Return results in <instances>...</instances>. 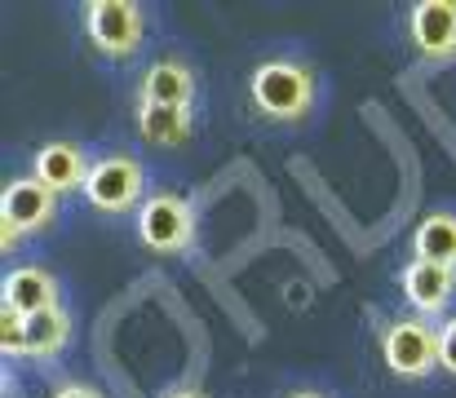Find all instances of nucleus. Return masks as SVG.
<instances>
[{
    "label": "nucleus",
    "instance_id": "7ed1b4c3",
    "mask_svg": "<svg viewBox=\"0 0 456 398\" xmlns=\"http://www.w3.org/2000/svg\"><path fill=\"white\" fill-rule=\"evenodd\" d=\"M381 354L395 377H426L439 363V332L426 328L421 319H399V323H390Z\"/></svg>",
    "mask_w": 456,
    "mask_h": 398
},
{
    "label": "nucleus",
    "instance_id": "2eb2a0df",
    "mask_svg": "<svg viewBox=\"0 0 456 398\" xmlns=\"http://www.w3.org/2000/svg\"><path fill=\"white\" fill-rule=\"evenodd\" d=\"M0 345L9 354H27V319L22 314L4 310V319H0Z\"/></svg>",
    "mask_w": 456,
    "mask_h": 398
},
{
    "label": "nucleus",
    "instance_id": "4468645a",
    "mask_svg": "<svg viewBox=\"0 0 456 398\" xmlns=\"http://www.w3.org/2000/svg\"><path fill=\"white\" fill-rule=\"evenodd\" d=\"M67 332H71V323H67V314H62L58 305L31 314V319H27V354H40V359L58 354V350L67 345Z\"/></svg>",
    "mask_w": 456,
    "mask_h": 398
},
{
    "label": "nucleus",
    "instance_id": "aec40b11",
    "mask_svg": "<svg viewBox=\"0 0 456 398\" xmlns=\"http://www.w3.org/2000/svg\"><path fill=\"white\" fill-rule=\"evenodd\" d=\"M293 398H319V394H293Z\"/></svg>",
    "mask_w": 456,
    "mask_h": 398
},
{
    "label": "nucleus",
    "instance_id": "f3484780",
    "mask_svg": "<svg viewBox=\"0 0 456 398\" xmlns=\"http://www.w3.org/2000/svg\"><path fill=\"white\" fill-rule=\"evenodd\" d=\"M53 398H102L98 390H89V386H62Z\"/></svg>",
    "mask_w": 456,
    "mask_h": 398
},
{
    "label": "nucleus",
    "instance_id": "0eeeda50",
    "mask_svg": "<svg viewBox=\"0 0 456 398\" xmlns=\"http://www.w3.org/2000/svg\"><path fill=\"white\" fill-rule=\"evenodd\" d=\"M412 45L430 58H448L456 53V0H421L412 9Z\"/></svg>",
    "mask_w": 456,
    "mask_h": 398
},
{
    "label": "nucleus",
    "instance_id": "6e6552de",
    "mask_svg": "<svg viewBox=\"0 0 456 398\" xmlns=\"http://www.w3.org/2000/svg\"><path fill=\"white\" fill-rule=\"evenodd\" d=\"M49 305H58V283H53L49 270L22 265V270H13V274L4 279V310L31 319V314H40V310H49Z\"/></svg>",
    "mask_w": 456,
    "mask_h": 398
},
{
    "label": "nucleus",
    "instance_id": "6ab92c4d",
    "mask_svg": "<svg viewBox=\"0 0 456 398\" xmlns=\"http://www.w3.org/2000/svg\"><path fill=\"white\" fill-rule=\"evenodd\" d=\"M168 398H204V394H168Z\"/></svg>",
    "mask_w": 456,
    "mask_h": 398
},
{
    "label": "nucleus",
    "instance_id": "1a4fd4ad",
    "mask_svg": "<svg viewBox=\"0 0 456 398\" xmlns=\"http://www.w3.org/2000/svg\"><path fill=\"white\" fill-rule=\"evenodd\" d=\"M85 177H89V168H85V155H80L76 142H49L36 155V182H45L53 195L76 191V186L85 191Z\"/></svg>",
    "mask_w": 456,
    "mask_h": 398
},
{
    "label": "nucleus",
    "instance_id": "39448f33",
    "mask_svg": "<svg viewBox=\"0 0 456 398\" xmlns=\"http://www.w3.org/2000/svg\"><path fill=\"white\" fill-rule=\"evenodd\" d=\"M85 195H89V204L102 208V213H125V208H134L138 195H142V168H138L134 159H125V155H107V159H98V164L89 168Z\"/></svg>",
    "mask_w": 456,
    "mask_h": 398
},
{
    "label": "nucleus",
    "instance_id": "9b49d317",
    "mask_svg": "<svg viewBox=\"0 0 456 398\" xmlns=\"http://www.w3.org/2000/svg\"><path fill=\"white\" fill-rule=\"evenodd\" d=\"M191 93H195V80L182 62H155L142 80V102L147 107H191Z\"/></svg>",
    "mask_w": 456,
    "mask_h": 398
},
{
    "label": "nucleus",
    "instance_id": "a211bd4d",
    "mask_svg": "<svg viewBox=\"0 0 456 398\" xmlns=\"http://www.w3.org/2000/svg\"><path fill=\"white\" fill-rule=\"evenodd\" d=\"M18 235H22V231H13V226H4V222H0V248H4V253L18 244Z\"/></svg>",
    "mask_w": 456,
    "mask_h": 398
},
{
    "label": "nucleus",
    "instance_id": "f03ea898",
    "mask_svg": "<svg viewBox=\"0 0 456 398\" xmlns=\"http://www.w3.org/2000/svg\"><path fill=\"white\" fill-rule=\"evenodd\" d=\"M85 22H89V40L111 53V58H129L142 40V9L134 0H89L85 4Z\"/></svg>",
    "mask_w": 456,
    "mask_h": 398
},
{
    "label": "nucleus",
    "instance_id": "f257e3e1",
    "mask_svg": "<svg viewBox=\"0 0 456 398\" xmlns=\"http://www.w3.org/2000/svg\"><path fill=\"white\" fill-rule=\"evenodd\" d=\"M310 98H314V76L302 62H266L253 71V102L275 120L305 116Z\"/></svg>",
    "mask_w": 456,
    "mask_h": 398
},
{
    "label": "nucleus",
    "instance_id": "423d86ee",
    "mask_svg": "<svg viewBox=\"0 0 456 398\" xmlns=\"http://www.w3.org/2000/svg\"><path fill=\"white\" fill-rule=\"evenodd\" d=\"M53 213H58V195L36 177H18L0 195V222L13 231H40L53 222Z\"/></svg>",
    "mask_w": 456,
    "mask_h": 398
},
{
    "label": "nucleus",
    "instance_id": "dca6fc26",
    "mask_svg": "<svg viewBox=\"0 0 456 398\" xmlns=\"http://www.w3.org/2000/svg\"><path fill=\"white\" fill-rule=\"evenodd\" d=\"M439 368L456 372V319H448L444 332H439Z\"/></svg>",
    "mask_w": 456,
    "mask_h": 398
},
{
    "label": "nucleus",
    "instance_id": "ddd939ff",
    "mask_svg": "<svg viewBox=\"0 0 456 398\" xmlns=\"http://www.w3.org/2000/svg\"><path fill=\"white\" fill-rule=\"evenodd\" d=\"M138 133L151 146H182L191 137V111H182V107H147L142 102Z\"/></svg>",
    "mask_w": 456,
    "mask_h": 398
},
{
    "label": "nucleus",
    "instance_id": "f8f14e48",
    "mask_svg": "<svg viewBox=\"0 0 456 398\" xmlns=\"http://www.w3.org/2000/svg\"><path fill=\"white\" fill-rule=\"evenodd\" d=\"M412 253H417V262L452 265L456 270V217L452 213H435V217H426L421 231L412 235Z\"/></svg>",
    "mask_w": 456,
    "mask_h": 398
},
{
    "label": "nucleus",
    "instance_id": "9d476101",
    "mask_svg": "<svg viewBox=\"0 0 456 398\" xmlns=\"http://www.w3.org/2000/svg\"><path fill=\"white\" fill-rule=\"evenodd\" d=\"M452 288H456V270L452 265L412 262L408 270H403V292H408V301H412L421 314L444 310V305H448V296H452Z\"/></svg>",
    "mask_w": 456,
    "mask_h": 398
},
{
    "label": "nucleus",
    "instance_id": "20e7f679",
    "mask_svg": "<svg viewBox=\"0 0 456 398\" xmlns=\"http://www.w3.org/2000/svg\"><path fill=\"white\" fill-rule=\"evenodd\" d=\"M191 231H195V213L182 195H155L142 204L138 213V235L151 253H177L191 244Z\"/></svg>",
    "mask_w": 456,
    "mask_h": 398
}]
</instances>
